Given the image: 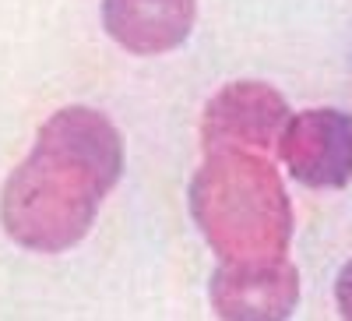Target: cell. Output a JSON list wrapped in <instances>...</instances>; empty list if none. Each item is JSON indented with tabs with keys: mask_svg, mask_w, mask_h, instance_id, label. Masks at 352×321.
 Returning <instances> with one entry per match:
<instances>
[{
	"mask_svg": "<svg viewBox=\"0 0 352 321\" xmlns=\"http://www.w3.org/2000/svg\"><path fill=\"white\" fill-rule=\"evenodd\" d=\"M190 216L222 261L285 258L292 240L285 184L261 152H212L190 180Z\"/></svg>",
	"mask_w": 352,
	"mask_h": 321,
	"instance_id": "cell-2",
	"label": "cell"
},
{
	"mask_svg": "<svg viewBox=\"0 0 352 321\" xmlns=\"http://www.w3.org/2000/svg\"><path fill=\"white\" fill-rule=\"evenodd\" d=\"M300 300V272L285 258L222 261L212 276V307L226 321L289 318Z\"/></svg>",
	"mask_w": 352,
	"mask_h": 321,
	"instance_id": "cell-5",
	"label": "cell"
},
{
	"mask_svg": "<svg viewBox=\"0 0 352 321\" xmlns=\"http://www.w3.org/2000/svg\"><path fill=\"white\" fill-rule=\"evenodd\" d=\"M278 152L303 187H345L352 180V116L303 110L282 127Z\"/></svg>",
	"mask_w": 352,
	"mask_h": 321,
	"instance_id": "cell-4",
	"label": "cell"
},
{
	"mask_svg": "<svg viewBox=\"0 0 352 321\" xmlns=\"http://www.w3.org/2000/svg\"><path fill=\"white\" fill-rule=\"evenodd\" d=\"M335 300H338V314L352 321V261L342 269V276L335 282Z\"/></svg>",
	"mask_w": 352,
	"mask_h": 321,
	"instance_id": "cell-7",
	"label": "cell"
},
{
	"mask_svg": "<svg viewBox=\"0 0 352 321\" xmlns=\"http://www.w3.org/2000/svg\"><path fill=\"white\" fill-rule=\"evenodd\" d=\"M197 0H102L106 32L131 53L176 50L194 28Z\"/></svg>",
	"mask_w": 352,
	"mask_h": 321,
	"instance_id": "cell-6",
	"label": "cell"
},
{
	"mask_svg": "<svg viewBox=\"0 0 352 321\" xmlns=\"http://www.w3.org/2000/svg\"><path fill=\"white\" fill-rule=\"evenodd\" d=\"M289 106L282 92L261 81H236L212 96L201 116V141L208 152L243 149V152H268L282 138Z\"/></svg>",
	"mask_w": 352,
	"mask_h": 321,
	"instance_id": "cell-3",
	"label": "cell"
},
{
	"mask_svg": "<svg viewBox=\"0 0 352 321\" xmlns=\"http://www.w3.org/2000/svg\"><path fill=\"white\" fill-rule=\"evenodd\" d=\"M124 169V141L99 110L67 106L39 127L36 149L8 177L0 222L28 251H67L92 229Z\"/></svg>",
	"mask_w": 352,
	"mask_h": 321,
	"instance_id": "cell-1",
	"label": "cell"
}]
</instances>
